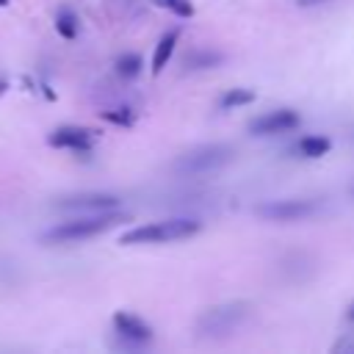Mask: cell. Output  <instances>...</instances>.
<instances>
[{
  "label": "cell",
  "mask_w": 354,
  "mask_h": 354,
  "mask_svg": "<svg viewBox=\"0 0 354 354\" xmlns=\"http://www.w3.org/2000/svg\"><path fill=\"white\" fill-rule=\"evenodd\" d=\"M47 144L55 149H72V152H88L94 144V133L80 124H61L47 136Z\"/></svg>",
  "instance_id": "6"
},
{
  "label": "cell",
  "mask_w": 354,
  "mask_h": 354,
  "mask_svg": "<svg viewBox=\"0 0 354 354\" xmlns=\"http://www.w3.org/2000/svg\"><path fill=\"white\" fill-rule=\"evenodd\" d=\"M301 8H310V6H321V3H329V0H296Z\"/></svg>",
  "instance_id": "18"
},
{
  "label": "cell",
  "mask_w": 354,
  "mask_h": 354,
  "mask_svg": "<svg viewBox=\"0 0 354 354\" xmlns=\"http://www.w3.org/2000/svg\"><path fill=\"white\" fill-rule=\"evenodd\" d=\"M102 119L111 122V124H119V127H130L136 122V113L130 108H113V111H105Z\"/></svg>",
  "instance_id": "17"
},
{
  "label": "cell",
  "mask_w": 354,
  "mask_h": 354,
  "mask_svg": "<svg viewBox=\"0 0 354 354\" xmlns=\"http://www.w3.org/2000/svg\"><path fill=\"white\" fill-rule=\"evenodd\" d=\"M346 318H348V321H351V324H354V301H351V304H348V310H346Z\"/></svg>",
  "instance_id": "19"
},
{
  "label": "cell",
  "mask_w": 354,
  "mask_h": 354,
  "mask_svg": "<svg viewBox=\"0 0 354 354\" xmlns=\"http://www.w3.org/2000/svg\"><path fill=\"white\" fill-rule=\"evenodd\" d=\"M221 61H224V55L216 53V50H194V53L185 58V66H188V69H213V66H218Z\"/></svg>",
  "instance_id": "15"
},
{
  "label": "cell",
  "mask_w": 354,
  "mask_h": 354,
  "mask_svg": "<svg viewBox=\"0 0 354 354\" xmlns=\"http://www.w3.org/2000/svg\"><path fill=\"white\" fill-rule=\"evenodd\" d=\"M155 6H160V8L171 11L177 19H191V17L196 14V8H194V3H191V0H155Z\"/></svg>",
  "instance_id": "16"
},
{
  "label": "cell",
  "mask_w": 354,
  "mask_h": 354,
  "mask_svg": "<svg viewBox=\"0 0 354 354\" xmlns=\"http://www.w3.org/2000/svg\"><path fill=\"white\" fill-rule=\"evenodd\" d=\"M119 205V196L113 194H102V191H83V194H72V196H64L61 202H55V207L61 210H88V213H100V210H116Z\"/></svg>",
  "instance_id": "7"
},
{
  "label": "cell",
  "mask_w": 354,
  "mask_h": 354,
  "mask_svg": "<svg viewBox=\"0 0 354 354\" xmlns=\"http://www.w3.org/2000/svg\"><path fill=\"white\" fill-rule=\"evenodd\" d=\"M246 315V304L235 301V304H224V307H213L210 313H205L199 329L202 332H232V326Z\"/></svg>",
  "instance_id": "9"
},
{
  "label": "cell",
  "mask_w": 354,
  "mask_h": 354,
  "mask_svg": "<svg viewBox=\"0 0 354 354\" xmlns=\"http://www.w3.org/2000/svg\"><path fill=\"white\" fill-rule=\"evenodd\" d=\"M318 210V205L313 199H274V202H263L254 207V213L266 221H301L310 218Z\"/></svg>",
  "instance_id": "4"
},
{
  "label": "cell",
  "mask_w": 354,
  "mask_h": 354,
  "mask_svg": "<svg viewBox=\"0 0 354 354\" xmlns=\"http://www.w3.org/2000/svg\"><path fill=\"white\" fill-rule=\"evenodd\" d=\"M55 33L61 36V39H66V41H72V39H77V33H80V22H77V14L72 11V8H58V14H55Z\"/></svg>",
  "instance_id": "12"
},
{
  "label": "cell",
  "mask_w": 354,
  "mask_h": 354,
  "mask_svg": "<svg viewBox=\"0 0 354 354\" xmlns=\"http://www.w3.org/2000/svg\"><path fill=\"white\" fill-rule=\"evenodd\" d=\"M111 321H113L116 335H119V337H124V340H130V343H136V346L149 343V340L155 337L152 326H149L144 318H138V315H133V313H127V310L113 313V318H111Z\"/></svg>",
  "instance_id": "8"
},
{
  "label": "cell",
  "mask_w": 354,
  "mask_h": 354,
  "mask_svg": "<svg viewBox=\"0 0 354 354\" xmlns=\"http://www.w3.org/2000/svg\"><path fill=\"white\" fill-rule=\"evenodd\" d=\"M119 221H124V216L116 213V210H100V213L66 218V221L50 227V230L41 235V243H77V241L94 238V235H100V232L116 227Z\"/></svg>",
  "instance_id": "1"
},
{
  "label": "cell",
  "mask_w": 354,
  "mask_h": 354,
  "mask_svg": "<svg viewBox=\"0 0 354 354\" xmlns=\"http://www.w3.org/2000/svg\"><path fill=\"white\" fill-rule=\"evenodd\" d=\"M3 6H8V0H0V8H3Z\"/></svg>",
  "instance_id": "20"
},
{
  "label": "cell",
  "mask_w": 354,
  "mask_h": 354,
  "mask_svg": "<svg viewBox=\"0 0 354 354\" xmlns=\"http://www.w3.org/2000/svg\"><path fill=\"white\" fill-rule=\"evenodd\" d=\"M116 75L119 77H124V80H133V77H138L141 75V69H144V61H141V55L138 53H122L119 58H116Z\"/></svg>",
  "instance_id": "14"
},
{
  "label": "cell",
  "mask_w": 354,
  "mask_h": 354,
  "mask_svg": "<svg viewBox=\"0 0 354 354\" xmlns=\"http://www.w3.org/2000/svg\"><path fill=\"white\" fill-rule=\"evenodd\" d=\"M196 232H202V221L196 218H163V221H152V224H141L133 227L127 232L119 235L122 246H144V243H169V241H183V238H194Z\"/></svg>",
  "instance_id": "2"
},
{
  "label": "cell",
  "mask_w": 354,
  "mask_h": 354,
  "mask_svg": "<svg viewBox=\"0 0 354 354\" xmlns=\"http://www.w3.org/2000/svg\"><path fill=\"white\" fill-rule=\"evenodd\" d=\"M177 41H180V28H171V30H166L160 39H158V44H155V53H152V66H149V72L158 77L163 69H166V64L171 61V55H174V50H177Z\"/></svg>",
  "instance_id": "10"
},
{
  "label": "cell",
  "mask_w": 354,
  "mask_h": 354,
  "mask_svg": "<svg viewBox=\"0 0 354 354\" xmlns=\"http://www.w3.org/2000/svg\"><path fill=\"white\" fill-rule=\"evenodd\" d=\"M257 100V94L252 91V88H243V86H235V88H227L224 94H221V100H218V105L224 108V111H230V108H243V105H252Z\"/></svg>",
  "instance_id": "13"
},
{
  "label": "cell",
  "mask_w": 354,
  "mask_h": 354,
  "mask_svg": "<svg viewBox=\"0 0 354 354\" xmlns=\"http://www.w3.org/2000/svg\"><path fill=\"white\" fill-rule=\"evenodd\" d=\"M301 124V116L299 111L293 108H277V111H268L257 119L249 122V133L252 136H277V133H290Z\"/></svg>",
  "instance_id": "5"
},
{
  "label": "cell",
  "mask_w": 354,
  "mask_h": 354,
  "mask_svg": "<svg viewBox=\"0 0 354 354\" xmlns=\"http://www.w3.org/2000/svg\"><path fill=\"white\" fill-rule=\"evenodd\" d=\"M296 149H299L304 158L315 160V158H324V155L332 152V138H329V136H301Z\"/></svg>",
  "instance_id": "11"
},
{
  "label": "cell",
  "mask_w": 354,
  "mask_h": 354,
  "mask_svg": "<svg viewBox=\"0 0 354 354\" xmlns=\"http://www.w3.org/2000/svg\"><path fill=\"white\" fill-rule=\"evenodd\" d=\"M235 155V149L230 144H205L199 149H191L185 152L180 160H177V171H188V174H199V171H210V169H218L224 163H230Z\"/></svg>",
  "instance_id": "3"
}]
</instances>
